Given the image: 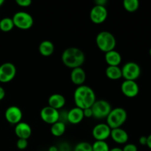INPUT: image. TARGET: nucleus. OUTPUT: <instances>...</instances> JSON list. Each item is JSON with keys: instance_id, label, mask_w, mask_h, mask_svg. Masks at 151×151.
Here are the masks:
<instances>
[{"instance_id": "9d476101", "label": "nucleus", "mask_w": 151, "mask_h": 151, "mask_svg": "<svg viewBox=\"0 0 151 151\" xmlns=\"http://www.w3.org/2000/svg\"><path fill=\"white\" fill-rule=\"evenodd\" d=\"M40 116L44 122L47 124L55 123L60 119V113L58 110L47 106L43 108L40 111Z\"/></svg>"}, {"instance_id": "f257e3e1", "label": "nucleus", "mask_w": 151, "mask_h": 151, "mask_svg": "<svg viewBox=\"0 0 151 151\" xmlns=\"http://www.w3.org/2000/svg\"><path fill=\"white\" fill-rule=\"evenodd\" d=\"M74 101L77 107L83 110L91 108L96 101L95 93L88 86H79L74 92Z\"/></svg>"}, {"instance_id": "a211bd4d", "label": "nucleus", "mask_w": 151, "mask_h": 151, "mask_svg": "<svg viewBox=\"0 0 151 151\" xmlns=\"http://www.w3.org/2000/svg\"><path fill=\"white\" fill-rule=\"evenodd\" d=\"M49 106L55 109H62L66 104V99L64 96L60 94H53L48 99Z\"/></svg>"}, {"instance_id": "2f4dec72", "label": "nucleus", "mask_w": 151, "mask_h": 151, "mask_svg": "<svg viewBox=\"0 0 151 151\" xmlns=\"http://www.w3.org/2000/svg\"><path fill=\"white\" fill-rule=\"evenodd\" d=\"M4 97H5V91L3 88V87L0 86V100H2L4 98Z\"/></svg>"}, {"instance_id": "39448f33", "label": "nucleus", "mask_w": 151, "mask_h": 151, "mask_svg": "<svg viewBox=\"0 0 151 151\" xmlns=\"http://www.w3.org/2000/svg\"><path fill=\"white\" fill-rule=\"evenodd\" d=\"M91 108L92 110L93 117L98 119H103L105 118L106 119L112 110L111 105L107 100H96Z\"/></svg>"}, {"instance_id": "72a5a7b5", "label": "nucleus", "mask_w": 151, "mask_h": 151, "mask_svg": "<svg viewBox=\"0 0 151 151\" xmlns=\"http://www.w3.org/2000/svg\"><path fill=\"white\" fill-rule=\"evenodd\" d=\"M147 137V146L149 147V148L151 150V134L148 136Z\"/></svg>"}, {"instance_id": "bb28decb", "label": "nucleus", "mask_w": 151, "mask_h": 151, "mask_svg": "<svg viewBox=\"0 0 151 151\" xmlns=\"http://www.w3.org/2000/svg\"><path fill=\"white\" fill-rule=\"evenodd\" d=\"M28 146L27 139H19L16 142V147L19 150H25Z\"/></svg>"}, {"instance_id": "dca6fc26", "label": "nucleus", "mask_w": 151, "mask_h": 151, "mask_svg": "<svg viewBox=\"0 0 151 151\" xmlns=\"http://www.w3.org/2000/svg\"><path fill=\"white\" fill-rule=\"evenodd\" d=\"M71 81L75 85L79 86L83 85L86 79V74L82 67H78L72 69L70 75Z\"/></svg>"}, {"instance_id": "aec40b11", "label": "nucleus", "mask_w": 151, "mask_h": 151, "mask_svg": "<svg viewBox=\"0 0 151 151\" xmlns=\"http://www.w3.org/2000/svg\"><path fill=\"white\" fill-rule=\"evenodd\" d=\"M55 46L51 41L49 40H44L40 43L38 46V51L40 54L45 57L52 55L54 52Z\"/></svg>"}, {"instance_id": "423d86ee", "label": "nucleus", "mask_w": 151, "mask_h": 151, "mask_svg": "<svg viewBox=\"0 0 151 151\" xmlns=\"http://www.w3.org/2000/svg\"><path fill=\"white\" fill-rule=\"evenodd\" d=\"M14 26L22 29H28L32 27L34 19L32 16L27 12H16L12 18Z\"/></svg>"}, {"instance_id": "20e7f679", "label": "nucleus", "mask_w": 151, "mask_h": 151, "mask_svg": "<svg viewBox=\"0 0 151 151\" xmlns=\"http://www.w3.org/2000/svg\"><path fill=\"white\" fill-rule=\"evenodd\" d=\"M128 118V114L123 108L117 107L112 109L109 114L106 117V124L111 128H121L125 122Z\"/></svg>"}, {"instance_id": "f03ea898", "label": "nucleus", "mask_w": 151, "mask_h": 151, "mask_svg": "<svg viewBox=\"0 0 151 151\" xmlns=\"http://www.w3.org/2000/svg\"><path fill=\"white\" fill-rule=\"evenodd\" d=\"M85 54L78 47H68L61 55V60L63 64L71 69L81 67L85 61Z\"/></svg>"}, {"instance_id": "4468645a", "label": "nucleus", "mask_w": 151, "mask_h": 151, "mask_svg": "<svg viewBox=\"0 0 151 151\" xmlns=\"http://www.w3.org/2000/svg\"><path fill=\"white\" fill-rule=\"evenodd\" d=\"M15 134L19 139H28L32 134L30 125L25 122H20L15 126Z\"/></svg>"}, {"instance_id": "7c9ffc66", "label": "nucleus", "mask_w": 151, "mask_h": 151, "mask_svg": "<svg viewBox=\"0 0 151 151\" xmlns=\"http://www.w3.org/2000/svg\"><path fill=\"white\" fill-rule=\"evenodd\" d=\"M147 137L142 136V137L139 138V142L140 145H147Z\"/></svg>"}, {"instance_id": "473e14b6", "label": "nucleus", "mask_w": 151, "mask_h": 151, "mask_svg": "<svg viewBox=\"0 0 151 151\" xmlns=\"http://www.w3.org/2000/svg\"><path fill=\"white\" fill-rule=\"evenodd\" d=\"M106 3H107L106 0H97V1H95V4H97V5L105 6Z\"/></svg>"}, {"instance_id": "f8f14e48", "label": "nucleus", "mask_w": 151, "mask_h": 151, "mask_svg": "<svg viewBox=\"0 0 151 151\" xmlns=\"http://www.w3.org/2000/svg\"><path fill=\"white\" fill-rule=\"evenodd\" d=\"M4 117L9 123L16 125L22 122L23 113L19 107L16 106H11L6 109L4 112Z\"/></svg>"}, {"instance_id": "b1692460", "label": "nucleus", "mask_w": 151, "mask_h": 151, "mask_svg": "<svg viewBox=\"0 0 151 151\" xmlns=\"http://www.w3.org/2000/svg\"><path fill=\"white\" fill-rule=\"evenodd\" d=\"M122 4L124 8L130 13L137 11L139 7V1L138 0H124Z\"/></svg>"}, {"instance_id": "ddd939ff", "label": "nucleus", "mask_w": 151, "mask_h": 151, "mask_svg": "<svg viewBox=\"0 0 151 151\" xmlns=\"http://www.w3.org/2000/svg\"><path fill=\"white\" fill-rule=\"evenodd\" d=\"M121 91L127 97L133 98L138 95L139 92V87L136 81L125 80L121 85Z\"/></svg>"}, {"instance_id": "0eeeda50", "label": "nucleus", "mask_w": 151, "mask_h": 151, "mask_svg": "<svg viewBox=\"0 0 151 151\" xmlns=\"http://www.w3.org/2000/svg\"><path fill=\"white\" fill-rule=\"evenodd\" d=\"M122 78L127 81H134L138 79L141 75V68L138 63L130 61L125 63L122 66Z\"/></svg>"}, {"instance_id": "412c9836", "label": "nucleus", "mask_w": 151, "mask_h": 151, "mask_svg": "<svg viewBox=\"0 0 151 151\" xmlns=\"http://www.w3.org/2000/svg\"><path fill=\"white\" fill-rule=\"evenodd\" d=\"M106 75L111 80H119L122 78V69L119 66H108L106 69Z\"/></svg>"}, {"instance_id": "c756f323", "label": "nucleus", "mask_w": 151, "mask_h": 151, "mask_svg": "<svg viewBox=\"0 0 151 151\" xmlns=\"http://www.w3.org/2000/svg\"><path fill=\"white\" fill-rule=\"evenodd\" d=\"M83 114H84V117H87V118L93 117V113H92V110H91V108H88V109H84Z\"/></svg>"}, {"instance_id": "6e6552de", "label": "nucleus", "mask_w": 151, "mask_h": 151, "mask_svg": "<svg viewBox=\"0 0 151 151\" xmlns=\"http://www.w3.org/2000/svg\"><path fill=\"white\" fill-rule=\"evenodd\" d=\"M16 67L13 63L7 62L0 65V82L8 83L16 77Z\"/></svg>"}, {"instance_id": "c9c22d12", "label": "nucleus", "mask_w": 151, "mask_h": 151, "mask_svg": "<svg viewBox=\"0 0 151 151\" xmlns=\"http://www.w3.org/2000/svg\"><path fill=\"white\" fill-rule=\"evenodd\" d=\"M109 151H122V149L120 147H113V148H110Z\"/></svg>"}, {"instance_id": "6ab92c4d", "label": "nucleus", "mask_w": 151, "mask_h": 151, "mask_svg": "<svg viewBox=\"0 0 151 151\" xmlns=\"http://www.w3.org/2000/svg\"><path fill=\"white\" fill-rule=\"evenodd\" d=\"M105 60L109 66H119L122 62V56L115 50L105 53Z\"/></svg>"}, {"instance_id": "1a4fd4ad", "label": "nucleus", "mask_w": 151, "mask_h": 151, "mask_svg": "<svg viewBox=\"0 0 151 151\" xmlns=\"http://www.w3.org/2000/svg\"><path fill=\"white\" fill-rule=\"evenodd\" d=\"M89 17L91 22L94 24H101L106 20L108 17V10L106 6L95 4L89 13Z\"/></svg>"}, {"instance_id": "2eb2a0df", "label": "nucleus", "mask_w": 151, "mask_h": 151, "mask_svg": "<svg viewBox=\"0 0 151 151\" xmlns=\"http://www.w3.org/2000/svg\"><path fill=\"white\" fill-rule=\"evenodd\" d=\"M110 137H111L114 142L119 145L127 144L128 139H129L128 134L125 130L122 129V128L111 129Z\"/></svg>"}, {"instance_id": "f3484780", "label": "nucleus", "mask_w": 151, "mask_h": 151, "mask_svg": "<svg viewBox=\"0 0 151 151\" xmlns=\"http://www.w3.org/2000/svg\"><path fill=\"white\" fill-rule=\"evenodd\" d=\"M84 119L83 110L80 108L75 107L72 108L68 111L67 113V120L73 125L79 124Z\"/></svg>"}, {"instance_id": "e433bc0d", "label": "nucleus", "mask_w": 151, "mask_h": 151, "mask_svg": "<svg viewBox=\"0 0 151 151\" xmlns=\"http://www.w3.org/2000/svg\"><path fill=\"white\" fill-rule=\"evenodd\" d=\"M4 0H0V7H1L3 4H4Z\"/></svg>"}, {"instance_id": "5701e85b", "label": "nucleus", "mask_w": 151, "mask_h": 151, "mask_svg": "<svg viewBox=\"0 0 151 151\" xmlns=\"http://www.w3.org/2000/svg\"><path fill=\"white\" fill-rule=\"evenodd\" d=\"M14 27L12 18L5 17L0 20V29L3 32H10Z\"/></svg>"}, {"instance_id": "f704fd0d", "label": "nucleus", "mask_w": 151, "mask_h": 151, "mask_svg": "<svg viewBox=\"0 0 151 151\" xmlns=\"http://www.w3.org/2000/svg\"><path fill=\"white\" fill-rule=\"evenodd\" d=\"M48 151H58V147H56V146L52 145L49 147Z\"/></svg>"}, {"instance_id": "9b49d317", "label": "nucleus", "mask_w": 151, "mask_h": 151, "mask_svg": "<svg viewBox=\"0 0 151 151\" xmlns=\"http://www.w3.org/2000/svg\"><path fill=\"white\" fill-rule=\"evenodd\" d=\"M110 127L106 123H99L92 129V136L95 141H106L111 135Z\"/></svg>"}, {"instance_id": "393cba45", "label": "nucleus", "mask_w": 151, "mask_h": 151, "mask_svg": "<svg viewBox=\"0 0 151 151\" xmlns=\"http://www.w3.org/2000/svg\"><path fill=\"white\" fill-rule=\"evenodd\" d=\"M92 151H109V144L106 141H95L92 145Z\"/></svg>"}, {"instance_id": "4be33fe9", "label": "nucleus", "mask_w": 151, "mask_h": 151, "mask_svg": "<svg viewBox=\"0 0 151 151\" xmlns=\"http://www.w3.org/2000/svg\"><path fill=\"white\" fill-rule=\"evenodd\" d=\"M66 128V125L63 122L58 121L55 123L51 125L50 131L54 137H60L64 134Z\"/></svg>"}, {"instance_id": "cd10ccee", "label": "nucleus", "mask_w": 151, "mask_h": 151, "mask_svg": "<svg viewBox=\"0 0 151 151\" xmlns=\"http://www.w3.org/2000/svg\"><path fill=\"white\" fill-rule=\"evenodd\" d=\"M122 151H138V147L136 145L132 143H128L122 147Z\"/></svg>"}, {"instance_id": "a878e982", "label": "nucleus", "mask_w": 151, "mask_h": 151, "mask_svg": "<svg viewBox=\"0 0 151 151\" xmlns=\"http://www.w3.org/2000/svg\"><path fill=\"white\" fill-rule=\"evenodd\" d=\"M73 151H92V145L88 142H81L75 145Z\"/></svg>"}, {"instance_id": "c85d7f7f", "label": "nucleus", "mask_w": 151, "mask_h": 151, "mask_svg": "<svg viewBox=\"0 0 151 151\" xmlns=\"http://www.w3.org/2000/svg\"><path fill=\"white\" fill-rule=\"evenodd\" d=\"M16 2L18 5L23 7H29L32 4V1L31 0H16Z\"/></svg>"}, {"instance_id": "4c0bfd02", "label": "nucleus", "mask_w": 151, "mask_h": 151, "mask_svg": "<svg viewBox=\"0 0 151 151\" xmlns=\"http://www.w3.org/2000/svg\"><path fill=\"white\" fill-rule=\"evenodd\" d=\"M149 54H150V55L151 56V47H150V50H149Z\"/></svg>"}, {"instance_id": "7ed1b4c3", "label": "nucleus", "mask_w": 151, "mask_h": 151, "mask_svg": "<svg viewBox=\"0 0 151 151\" xmlns=\"http://www.w3.org/2000/svg\"><path fill=\"white\" fill-rule=\"evenodd\" d=\"M97 47L105 53L114 50L116 45L114 35L109 31H101L96 36Z\"/></svg>"}]
</instances>
